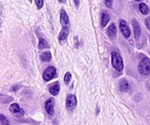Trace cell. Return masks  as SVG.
Here are the masks:
<instances>
[{
  "label": "cell",
  "instance_id": "6da1fadb",
  "mask_svg": "<svg viewBox=\"0 0 150 125\" xmlns=\"http://www.w3.org/2000/svg\"><path fill=\"white\" fill-rule=\"evenodd\" d=\"M111 63L112 66L114 67L115 70L117 71H122L124 68V64H123V60L120 54L117 52L112 53V59H111Z\"/></svg>",
  "mask_w": 150,
  "mask_h": 125
},
{
  "label": "cell",
  "instance_id": "7a4b0ae2",
  "mask_svg": "<svg viewBox=\"0 0 150 125\" xmlns=\"http://www.w3.org/2000/svg\"><path fill=\"white\" fill-rule=\"evenodd\" d=\"M139 73L143 76H147L150 73V59L147 57L144 58L139 64Z\"/></svg>",
  "mask_w": 150,
  "mask_h": 125
},
{
  "label": "cell",
  "instance_id": "3957f363",
  "mask_svg": "<svg viewBox=\"0 0 150 125\" xmlns=\"http://www.w3.org/2000/svg\"><path fill=\"white\" fill-rule=\"evenodd\" d=\"M77 105V100L75 95H70L67 96L66 100V108L69 111H73Z\"/></svg>",
  "mask_w": 150,
  "mask_h": 125
},
{
  "label": "cell",
  "instance_id": "277c9868",
  "mask_svg": "<svg viewBox=\"0 0 150 125\" xmlns=\"http://www.w3.org/2000/svg\"><path fill=\"white\" fill-rule=\"evenodd\" d=\"M10 111L13 116L16 117H21L24 115L23 110L17 103H13L10 105Z\"/></svg>",
  "mask_w": 150,
  "mask_h": 125
},
{
  "label": "cell",
  "instance_id": "5b68a950",
  "mask_svg": "<svg viewBox=\"0 0 150 125\" xmlns=\"http://www.w3.org/2000/svg\"><path fill=\"white\" fill-rule=\"evenodd\" d=\"M60 23L62 26V29H69L70 28V20H69L68 16L64 10H61L60 15Z\"/></svg>",
  "mask_w": 150,
  "mask_h": 125
},
{
  "label": "cell",
  "instance_id": "8992f818",
  "mask_svg": "<svg viewBox=\"0 0 150 125\" xmlns=\"http://www.w3.org/2000/svg\"><path fill=\"white\" fill-rule=\"evenodd\" d=\"M57 74V70L54 67H49L43 73V79L45 81H49Z\"/></svg>",
  "mask_w": 150,
  "mask_h": 125
},
{
  "label": "cell",
  "instance_id": "52a82bcc",
  "mask_svg": "<svg viewBox=\"0 0 150 125\" xmlns=\"http://www.w3.org/2000/svg\"><path fill=\"white\" fill-rule=\"evenodd\" d=\"M120 30H121L122 33L123 34V35L125 36V38H129L130 36V29L129 28V26L127 25L125 20H122L120 23Z\"/></svg>",
  "mask_w": 150,
  "mask_h": 125
},
{
  "label": "cell",
  "instance_id": "ba28073f",
  "mask_svg": "<svg viewBox=\"0 0 150 125\" xmlns=\"http://www.w3.org/2000/svg\"><path fill=\"white\" fill-rule=\"evenodd\" d=\"M45 108L49 115H53L54 113V99L49 98L45 102Z\"/></svg>",
  "mask_w": 150,
  "mask_h": 125
},
{
  "label": "cell",
  "instance_id": "9c48e42d",
  "mask_svg": "<svg viewBox=\"0 0 150 125\" xmlns=\"http://www.w3.org/2000/svg\"><path fill=\"white\" fill-rule=\"evenodd\" d=\"M132 24H133L135 38L138 39V38L140 37L141 33H142V29H141L140 24H139V23L137 21V20H136V19H133V20H132Z\"/></svg>",
  "mask_w": 150,
  "mask_h": 125
},
{
  "label": "cell",
  "instance_id": "30bf717a",
  "mask_svg": "<svg viewBox=\"0 0 150 125\" xmlns=\"http://www.w3.org/2000/svg\"><path fill=\"white\" fill-rule=\"evenodd\" d=\"M107 34L111 38H114L117 35V27L114 23H111L107 29Z\"/></svg>",
  "mask_w": 150,
  "mask_h": 125
},
{
  "label": "cell",
  "instance_id": "8fae6325",
  "mask_svg": "<svg viewBox=\"0 0 150 125\" xmlns=\"http://www.w3.org/2000/svg\"><path fill=\"white\" fill-rule=\"evenodd\" d=\"M49 92L52 95H58L59 92V82H55V83H53L50 86Z\"/></svg>",
  "mask_w": 150,
  "mask_h": 125
},
{
  "label": "cell",
  "instance_id": "7c38bea8",
  "mask_svg": "<svg viewBox=\"0 0 150 125\" xmlns=\"http://www.w3.org/2000/svg\"><path fill=\"white\" fill-rule=\"evenodd\" d=\"M110 20V16L108 13H103L101 15V26L105 27Z\"/></svg>",
  "mask_w": 150,
  "mask_h": 125
},
{
  "label": "cell",
  "instance_id": "4fadbf2b",
  "mask_svg": "<svg viewBox=\"0 0 150 125\" xmlns=\"http://www.w3.org/2000/svg\"><path fill=\"white\" fill-rule=\"evenodd\" d=\"M119 87H120V89L122 92H126V91H127L129 87L127 81L126 79H122L120 82V84H119Z\"/></svg>",
  "mask_w": 150,
  "mask_h": 125
},
{
  "label": "cell",
  "instance_id": "5bb4252c",
  "mask_svg": "<svg viewBox=\"0 0 150 125\" xmlns=\"http://www.w3.org/2000/svg\"><path fill=\"white\" fill-rule=\"evenodd\" d=\"M69 34V29H62V30L60 32L59 35V40L63 41L67 39V36Z\"/></svg>",
  "mask_w": 150,
  "mask_h": 125
},
{
  "label": "cell",
  "instance_id": "9a60e30c",
  "mask_svg": "<svg viewBox=\"0 0 150 125\" xmlns=\"http://www.w3.org/2000/svg\"><path fill=\"white\" fill-rule=\"evenodd\" d=\"M41 60L43 61H49L51 59V54L50 52H44L40 55Z\"/></svg>",
  "mask_w": 150,
  "mask_h": 125
},
{
  "label": "cell",
  "instance_id": "2e32d148",
  "mask_svg": "<svg viewBox=\"0 0 150 125\" xmlns=\"http://www.w3.org/2000/svg\"><path fill=\"white\" fill-rule=\"evenodd\" d=\"M38 47H39L40 49H44V48H49V45H48V42H47V41L45 40L40 39Z\"/></svg>",
  "mask_w": 150,
  "mask_h": 125
},
{
  "label": "cell",
  "instance_id": "e0dca14e",
  "mask_svg": "<svg viewBox=\"0 0 150 125\" xmlns=\"http://www.w3.org/2000/svg\"><path fill=\"white\" fill-rule=\"evenodd\" d=\"M139 10H140V11L142 12L144 15L147 14L148 12H149L148 7L146 6V4H144V3H141V4H139Z\"/></svg>",
  "mask_w": 150,
  "mask_h": 125
},
{
  "label": "cell",
  "instance_id": "ac0fdd59",
  "mask_svg": "<svg viewBox=\"0 0 150 125\" xmlns=\"http://www.w3.org/2000/svg\"><path fill=\"white\" fill-rule=\"evenodd\" d=\"M0 120H1V125H10L7 119L4 117V115H2V114H1V117H0Z\"/></svg>",
  "mask_w": 150,
  "mask_h": 125
},
{
  "label": "cell",
  "instance_id": "d6986e66",
  "mask_svg": "<svg viewBox=\"0 0 150 125\" xmlns=\"http://www.w3.org/2000/svg\"><path fill=\"white\" fill-rule=\"evenodd\" d=\"M70 79H71V74H70V73L67 72V73H66L65 76H64V82H65L66 83H68L69 82H70Z\"/></svg>",
  "mask_w": 150,
  "mask_h": 125
},
{
  "label": "cell",
  "instance_id": "ffe728a7",
  "mask_svg": "<svg viewBox=\"0 0 150 125\" xmlns=\"http://www.w3.org/2000/svg\"><path fill=\"white\" fill-rule=\"evenodd\" d=\"M37 6H38V9H41L43 5V0H35Z\"/></svg>",
  "mask_w": 150,
  "mask_h": 125
},
{
  "label": "cell",
  "instance_id": "44dd1931",
  "mask_svg": "<svg viewBox=\"0 0 150 125\" xmlns=\"http://www.w3.org/2000/svg\"><path fill=\"white\" fill-rule=\"evenodd\" d=\"M114 0H105V3L108 7H111L113 5Z\"/></svg>",
  "mask_w": 150,
  "mask_h": 125
},
{
  "label": "cell",
  "instance_id": "7402d4cb",
  "mask_svg": "<svg viewBox=\"0 0 150 125\" xmlns=\"http://www.w3.org/2000/svg\"><path fill=\"white\" fill-rule=\"evenodd\" d=\"M145 23H146V26L148 29H150V16L148 17L145 20Z\"/></svg>",
  "mask_w": 150,
  "mask_h": 125
},
{
  "label": "cell",
  "instance_id": "603a6c76",
  "mask_svg": "<svg viewBox=\"0 0 150 125\" xmlns=\"http://www.w3.org/2000/svg\"><path fill=\"white\" fill-rule=\"evenodd\" d=\"M74 2L76 7H79V4H80V0H74Z\"/></svg>",
  "mask_w": 150,
  "mask_h": 125
},
{
  "label": "cell",
  "instance_id": "cb8c5ba5",
  "mask_svg": "<svg viewBox=\"0 0 150 125\" xmlns=\"http://www.w3.org/2000/svg\"><path fill=\"white\" fill-rule=\"evenodd\" d=\"M59 1L60 2H62V3H65L66 2V0H59Z\"/></svg>",
  "mask_w": 150,
  "mask_h": 125
},
{
  "label": "cell",
  "instance_id": "d4e9b609",
  "mask_svg": "<svg viewBox=\"0 0 150 125\" xmlns=\"http://www.w3.org/2000/svg\"><path fill=\"white\" fill-rule=\"evenodd\" d=\"M136 1H142V0H136Z\"/></svg>",
  "mask_w": 150,
  "mask_h": 125
},
{
  "label": "cell",
  "instance_id": "484cf974",
  "mask_svg": "<svg viewBox=\"0 0 150 125\" xmlns=\"http://www.w3.org/2000/svg\"><path fill=\"white\" fill-rule=\"evenodd\" d=\"M149 40H150V37H149Z\"/></svg>",
  "mask_w": 150,
  "mask_h": 125
}]
</instances>
